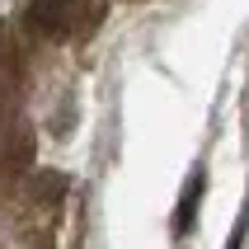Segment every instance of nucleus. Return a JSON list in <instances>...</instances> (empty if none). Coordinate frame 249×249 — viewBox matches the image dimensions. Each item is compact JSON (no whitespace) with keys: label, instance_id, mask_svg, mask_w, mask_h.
Masks as SVG:
<instances>
[{"label":"nucleus","instance_id":"nucleus-1","mask_svg":"<svg viewBox=\"0 0 249 249\" xmlns=\"http://www.w3.org/2000/svg\"><path fill=\"white\" fill-rule=\"evenodd\" d=\"M71 5L75 0H28V10H33V24L42 28V33H66V24H71Z\"/></svg>","mask_w":249,"mask_h":249},{"label":"nucleus","instance_id":"nucleus-2","mask_svg":"<svg viewBox=\"0 0 249 249\" xmlns=\"http://www.w3.org/2000/svg\"><path fill=\"white\" fill-rule=\"evenodd\" d=\"M197 193H202V174H193L188 197H183V207H179V235H188V226H193V202H197Z\"/></svg>","mask_w":249,"mask_h":249}]
</instances>
